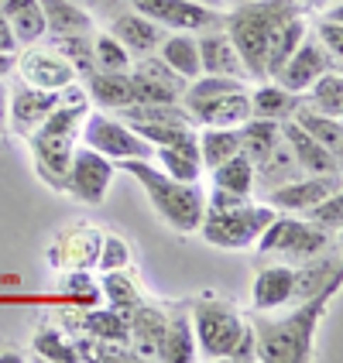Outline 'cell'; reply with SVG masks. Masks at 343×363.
<instances>
[{"mask_svg": "<svg viewBox=\"0 0 343 363\" xmlns=\"http://www.w3.org/2000/svg\"><path fill=\"white\" fill-rule=\"evenodd\" d=\"M343 278H333V281L320 288L312 298H303V302L285 305L282 319H264L261 312L251 319L254 325V340H258V360L264 363H305L312 360V346H316V333L323 325L326 312L333 298L340 295Z\"/></svg>", "mask_w": 343, "mask_h": 363, "instance_id": "6da1fadb", "label": "cell"}, {"mask_svg": "<svg viewBox=\"0 0 343 363\" xmlns=\"http://www.w3.org/2000/svg\"><path fill=\"white\" fill-rule=\"evenodd\" d=\"M295 14H303L299 0H244L234 7H223L220 24L241 55L247 79H264L268 45L275 38V31Z\"/></svg>", "mask_w": 343, "mask_h": 363, "instance_id": "7a4b0ae2", "label": "cell"}, {"mask_svg": "<svg viewBox=\"0 0 343 363\" xmlns=\"http://www.w3.org/2000/svg\"><path fill=\"white\" fill-rule=\"evenodd\" d=\"M121 168L144 189L151 209L158 213V220L165 226H172L175 233H196L200 230V220L206 213V189L200 182L172 179L151 158H131V162H121Z\"/></svg>", "mask_w": 343, "mask_h": 363, "instance_id": "3957f363", "label": "cell"}, {"mask_svg": "<svg viewBox=\"0 0 343 363\" xmlns=\"http://www.w3.org/2000/svg\"><path fill=\"white\" fill-rule=\"evenodd\" d=\"M275 213H278L275 206L254 202L251 196L234 206H206L196 233L209 247H220V250H251Z\"/></svg>", "mask_w": 343, "mask_h": 363, "instance_id": "277c9868", "label": "cell"}, {"mask_svg": "<svg viewBox=\"0 0 343 363\" xmlns=\"http://www.w3.org/2000/svg\"><path fill=\"white\" fill-rule=\"evenodd\" d=\"M330 243H333V237L326 230H320V226H312L305 216L275 213L271 223L261 230L254 250L282 264H303L320 257V254H330Z\"/></svg>", "mask_w": 343, "mask_h": 363, "instance_id": "5b68a950", "label": "cell"}, {"mask_svg": "<svg viewBox=\"0 0 343 363\" xmlns=\"http://www.w3.org/2000/svg\"><path fill=\"white\" fill-rule=\"evenodd\" d=\"M189 319H192L196 353L206 357V360H227L230 350H234V343H237V336H241L244 323H247L234 305L217 298V295H202V298H196Z\"/></svg>", "mask_w": 343, "mask_h": 363, "instance_id": "8992f818", "label": "cell"}, {"mask_svg": "<svg viewBox=\"0 0 343 363\" xmlns=\"http://www.w3.org/2000/svg\"><path fill=\"white\" fill-rule=\"evenodd\" d=\"M80 144L100 151L103 158L110 162H131V158H151V144L141 141L131 123L124 121L121 113H110V110H89L86 121L80 127Z\"/></svg>", "mask_w": 343, "mask_h": 363, "instance_id": "52a82bcc", "label": "cell"}, {"mask_svg": "<svg viewBox=\"0 0 343 363\" xmlns=\"http://www.w3.org/2000/svg\"><path fill=\"white\" fill-rule=\"evenodd\" d=\"M114 175H117V162L103 158L100 151H93L86 144H76V151L69 158V172H65V192L76 202L100 206L114 185Z\"/></svg>", "mask_w": 343, "mask_h": 363, "instance_id": "ba28073f", "label": "cell"}, {"mask_svg": "<svg viewBox=\"0 0 343 363\" xmlns=\"http://www.w3.org/2000/svg\"><path fill=\"white\" fill-rule=\"evenodd\" d=\"M131 7L162 24L165 31H192V35L220 24L223 18V7H209L200 0H131Z\"/></svg>", "mask_w": 343, "mask_h": 363, "instance_id": "9c48e42d", "label": "cell"}, {"mask_svg": "<svg viewBox=\"0 0 343 363\" xmlns=\"http://www.w3.org/2000/svg\"><path fill=\"white\" fill-rule=\"evenodd\" d=\"M14 72L21 76V82L38 86V89H55V93L80 79V76H76V69L62 59L52 45H48V48L24 45V52L14 59Z\"/></svg>", "mask_w": 343, "mask_h": 363, "instance_id": "30bf717a", "label": "cell"}, {"mask_svg": "<svg viewBox=\"0 0 343 363\" xmlns=\"http://www.w3.org/2000/svg\"><path fill=\"white\" fill-rule=\"evenodd\" d=\"M340 189V175H295L288 182H278L268 189V206H275L278 213H295L303 216L305 209H312L316 202Z\"/></svg>", "mask_w": 343, "mask_h": 363, "instance_id": "8fae6325", "label": "cell"}, {"mask_svg": "<svg viewBox=\"0 0 343 363\" xmlns=\"http://www.w3.org/2000/svg\"><path fill=\"white\" fill-rule=\"evenodd\" d=\"M100 230L93 223H76L62 230L55 243L48 247V267L52 271H76V267H97L100 250Z\"/></svg>", "mask_w": 343, "mask_h": 363, "instance_id": "7c38bea8", "label": "cell"}, {"mask_svg": "<svg viewBox=\"0 0 343 363\" xmlns=\"http://www.w3.org/2000/svg\"><path fill=\"white\" fill-rule=\"evenodd\" d=\"M131 82H134V100L138 103H175L182 100V89H185V79L175 76L158 55L134 59Z\"/></svg>", "mask_w": 343, "mask_h": 363, "instance_id": "4fadbf2b", "label": "cell"}, {"mask_svg": "<svg viewBox=\"0 0 343 363\" xmlns=\"http://www.w3.org/2000/svg\"><path fill=\"white\" fill-rule=\"evenodd\" d=\"M333 65H340V62L330 59V52H326L312 35H305L303 45H299V48L288 55V62L275 72V82H282L285 89H292V93H299V96H303L305 89L320 79L326 69H333Z\"/></svg>", "mask_w": 343, "mask_h": 363, "instance_id": "5bb4252c", "label": "cell"}, {"mask_svg": "<svg viewBox=\"0 0 343 363\" xmlns=\"http://www.w3.org/2000/svg\"><path fill=\"white\" fill-rule=\"evenodd\" d=\"M55 103H59L55 89H38V86L18 82L7 93V121H11V127L18 130L21 138H28L45 123V117L55 110Z\"/></svg>", "mask_w": 343, "mask_h": 363, "instance_id": "9a60e30c", "label": "cell"}, {"mask_svg": "<svg viewBox=\"0 0 343 363\" xmlns=\"http://www.w3.org/2000/svg\"><path fill=\"white\" fill-rule=\"evenodd\" d=\"M295 302V264H268L254 274L251 284V308L254 312H278Z\"/></svg>", "mask_w": 343, "mask_h": 363, "instance_id": "2e32d148", "label": "cell"}, {"mask_svg": "<svg viewBox=\"0 0 343 363\" xmlns=\"http://www.w3.org/2000/svg\"><path fill=\"white\" fill-rule=\"evenodd\" d=\"M28 144H31V155H35V168L38 175L52 189H65V172H69V158L76 151L80 138H65V134H45V130H35L28 134Z\"/></svg>", "mask_w": 343, "mask_h": 363, "instance_id": "e0dca14e", "label": "cell"}, {"mask_svg": "<svg viewBox=\"0 0 343 363\" xmlns=\"http://www.w3.org/2000/svg\"><path fill=\"white\" fill-rule=\"evenodd\" d=\"M189 117L196 121V127H241L251 117V86L220 93L213 100H202L185 106Z\"/></svg>", "mask_w": 343, "mask_h": 363, "instance_id": "ac0fdd59", "label": "cell"}, {"mask_svg": "<svg viewBox=\"0 0 343 363\" xmlns=\"http://www.w3.org/2000/svg\"><path fill=\"white\" fill-rule=\"evenodd\" d=\"M278 127H282V141L288 144L303 175H340V155H333L320 141H312L295 121H285Z\"/></svg>", "mask_w": 343, "mask_h": 363, "instance_id": "d6986e66", "label": "cell"}, {"mask_svg": "<svg viewBox=\"0 0 343 363\" xmlns=\"http://www.w3.org/2000/svg\"><path fill=\"white\" fill-rule=\"evenodd\" d=\"M200 41V65L202 72H213V76H234V79H247V69H244L241 55L234 48V41L227 38L223 24H213L196 35ZM251 82V79H247Z\"/></svg>", "mask_w": 343, "mask_h": 363, "instance_id": "ffe728a7", "label": "cell"}, {"mask_svg": "<svg viewBox=\"0 0 343 363\" xmlns=\"http://www.w3.org/2000/svg\"><path fill=\"white\" fill-rule=\"evenodd\" d=\"M151 162L162 168L165 175L179 182H200L202 179V158H200V144H196V130L192 134H182L175 141L158 144L151 147Z\"/></svg>", "mask_w": 343, "mask_h": 363, "instance_id": "44dd1931", "label": "cell"}, {"mask_svg": "<svg viewBox=\"0 0 343 363\" xmlns=\"http://www.w3.org/2000/svg\"><path fill=\"white\" fill-rule=\"evenodd\" d=\"M110 35L131 52V59H144V55H155L158 52V45L165 38V28L131 7V11L117 14V21L110 24Z\"/></svg>", "mask_w": 343, "mask_h": 363, "instance_id": "7402d4cb", "label": "cell"}, {"mask_svg": "<svg viewBox=\"0 0 343 363\" xmlns=\"http://www.w3.org/2000/svg\"><path fill=\"white\" fill-rule=\"evenodd\" d=\"M86 100L100 110L121 113L127 106H134V82L131 72H89L86 76Z\"/></svg>", "mask_w": 343, "mask_h": 363, "instance_id": "603a6c76", "label": "cell"}, {"mask_svg": "<svg viewBox=\"0 0 343 363\" xmlns=\"http://www.w3.org/2000/svg\"><path fill=\"white\" fill-rule=\"evenodd\" d=\"M41 18H45V38L52 35H86L97 28L93 11L80 0H38Z\"/></svg>", "mask_w": 343, "mask_h": 363, "instance_id": "cb8c5ba5", "label": "cell"}, {"mask_svg": "<svg viewBox=\"0 0 343 363\" xmlns=\"http://www.w3.org/2000/svg\"><path fill=\"white\" fill-rule=\"evenodd\" d=\"M127 323H131V346H134V353L148 357V360H158V346H162L168 315H165L158 305L138 302L127 312Z\"/></svg>", "mask_w": 343, "mask_h": 363, "instance_id": "d4e9b609", "label": "cell"}, {"mask_svg": "<svg viewBox=\"0 0 343 363\" xmlns=\"http://www.w3.org/2000/svg\"><path fill=\"white\" fill-rule=\"evenodd\" d=\"M299 103H303L299 93L285 89L282 82L275 79L261 82V86H251V117H258V121H275V123L292 121Z\"/></svg>", "mask_w": 343, "mask_h": 363, "instance_id": "484cf974", "label": "cell"}, {"mask_svg": "<svg viewBox=\"0 0 343 363\" xmlns=\"http://www.w3.org/2000/svg\"><path fill=\"white\" fill-rule=\"evenodd\" d=\"M158 59L175 72V76H182V79H196L202 72L200 65V41H196V35L192 31H165L162 45H158V52H155Z\"/></svg>", "mask_w": 343, "mask_h": 363, "instance_id": "4316f807", "label": "cell"}, {"mask_svg": "<svg viewBox=\"0 0 343 363\" xmlns=\"http://www.w3.org/2000/svg\"><path fill=\"white\" fill-rule=\"evenodd\" d=\"M0 14L18 45H38L45 38V18L38 0H0Z\"/></svg>", "mask_w": 343, "mask_h": 363, "instance_id": "83f0119b", "label": "cell"}, {"mask_svg": "<svg viewBox=\"0 0 343 363\" xmlns=\"http://www.w3.org/2000/svg\"><path fill=\"white\" fill-rule=\"evenodd\" d=\"M209 189H220V192H230V196H254L258 179H254L251 158L241 151V155L220 162L217 168H209Z\"/></svg>", "mask_w": 343, "mask_h": 363, "instance_id": "f1b7e54d", "label": "cell"}, {"mask_svg": "<svg viewBox=\"0 0 343 363\" xmlns=\"http://www.w3.org/2000/svg\"><path fill=\"white\" fill-rule=\"evenodd\" d=\"M309 35V18L303 14H295V18H288L275 31V38H271V45H268V59H264V79H275V72L282 69L285 62H288V55L303 45V38Z\"/></svg>", "mask_w": 343, "mask_h": 363, "instance_id": "f546056e", "label": "cell"}, {"mask_svg": "<svg viewBox=\"0 0 343 363\" xmlns=\"http://www.w3.org/2000/svg\"><path fill=\"white\" fill-rule=\"evenodd\" d=\"M196 144H200L202 168H217L220 162L241 155V130L237 127H196Z\"/></svg>", "mask_w": 343, "mask_h": 363, "instance_id": "4dcf8cb0", "label": "cell"}, {"mask_svg": "<svg viewBox=\"0 0 343 363\" xmlns=\"http://www.w3.org/2000/svg\"><path fill=\"white\" fill-rule=\"evenodd\" d=\"M200 357L196 353V336H192V319L189 315H168L165 323V336L158 346V360L165 363H192Z\"/></svg>", "mask_w": 343, "mask_h": 363, "instance_id": "1f68e13d", "label": "cell"}, {"mask_svg": "<svg viewBox=\"0 0 343 363\" xmlns=\"http://www.w3.org/2000/svg\"><path fill=\"white\" fill-rule=\"evenodd\" d=\"M292 121L299 123L312 141L323 144L326 151L340 155V147H343V121L340 117H326V113H320V110H309L305 103H299L295 113H292Z\"/></svg>", "mask_w": 343, "mask_h": 363, "instance_id": "d6a6232c", "label": "cell"}, {"mask_svg": "<svg viewBox=\"0 0 343 363\" xmlns=\"http://www.w3.org/2000/svg\"><path fill=\"white\" fill-rule=\"evenodd\" d=\"M305 106L309 110H320L326 117H343V76H340V65L326 69L320 79L312 82L309 89L303 93Z\"/></svg>", "mask_w": 343, "mask_h": 363, "instance_id": "836d02e7", "label": "cell"}, {"mask_svg": "<svg viewBox=\"0 0 343 363\" xmlns=\"http://www.w3.org/2000/svg\"><path fill=\"white\" fill-rule=\"evenodd\" d=\"M237 130H241V151L251 158V164H261L264 158L275 151V144L282 141V130H278V123L275 121L247 117Z\"/></svg>", "mask_w": 343, "mask_h": 363, "instance_id": "e575fe53", "label": "cell"}, {"mask_svg": "<svg viewBox=\"0 0 343 363\" xmlns=\"http://www.w3.org/2000/svg\"><path fill=\"white\" fill-rule=\"evenodd\" d=\"M100 298H107V305H110V308H117V312H131L134 305L141 302V281L134 278V271H131V267H121V271H103Z\"/></svg>", "mask_w": 343, "mask_h": 363, "instance_id": "d590c367", "label": "cell"}, {"mask_svg": "<svg viewBox=\"0 0 343 363\" xmlns=\"http://www.w3.org/2000/svg\"><path fill=\"white\" fill-rule=\"evenodd\" d=\"M82 329H86L89 336H97L100 343L131 346V323H127V312H117V308L89 312V315L82 319Z\"/></svg>", "mask_w": 343, "mask_h": 363, "instance_id": "8d00e7d4", "label": "cell"}, {"mask_svg": "<svg viewBox=\"0 0 343 363\" xmlns=\"http://www.w3.org/2000/svg\"><path fill=\"white\" fill-rule=\"evenodd\" d=\"M131 52L110 31H97L93 35V72H131Z\"/></svg>", "mask_w": 343, "mask_h": 363, "instance_id": "74e56055", "label": "cell"}, {"mask_svg": "<svg viewBox=\"0 0 343 363\" xmlns=\"http://www.w3.org/2000/svg\"><path fill=\"white\" fill-rule=\"evenodd\" d=\"M48 41L62 59L76 69V76L93 72V31H86V35H52Z\"/></svg>", "mask_w": 343, "mask_h": 363, "instance_id": "f35d334b", "label": "cell"}, {"mask_svg": "<svg viewBox=\"0 0 343 363\" xmlns=\"http://www.w3.org/2000/svg\"><path fill=\"white\" fill-rule=\"evenodd\" d=\"M309 35L330 52V59L340 62L343 55V21H340V0L333 4V11L323 7V18L316 21V28H309Z\"/></svg>", "mask_w": 343, "mask_h": 363, "instance_id": "ab89813d", "label": "cell"}, {"mask_svg": "<svg viewBox=\"0 0 343 363\" xmlns=\"http://www.w3.org/2000/svg\"><path fill=\"white\" fill-rule=\"evenodd\" d=\"M31 346H35V353H38L41 360H59V363L80 360V350L69 343L55 325H41L38 333H35V343Z\"/></svg>", "mask_w": 343, "mask_h": 363, "instance_id": "60d3db41", "label": "cell"}, {"mask_svg": "<svg viewBox=\"0 0 343 363\" xmlns=\"http://www.w3.org/2000/svg\"><path fill=\"white\" fill-rule=\"evenodd\" d=\"M303 216L312 223V226L326 230L330 237H337V233L343 230V196H340V189H337V192H330V196H323L312 209H305Z\"/></svg>", "mask_w": 343, "mask_h": 363, "instance_id": "b9f144b4", "label": "cell"}, {"mask_svg": "<svg viewBox=\"0 0 343 363\" xmlns=\"http://www.w3.org/2000/svg\"><path fill=\"white\" fill-rule=\"evenodd\" d=\"M62 295H69L72 302H80V305H93V302H100V284L93 281L89 267H76V271H65L62 274Z\"/></svg>", "mask_w": 343, "mask_h": 363, "instance_id": "7bdbcfd3", "label": "cell"}, {"mask_svg": "<svg viewBox=\"0 0 343 363\" xmlns=\"http://www.w3.org/2000/svg\"><path fill=\"white\" fill-rule=\"evenodd\" d=\"M131 243L117 237V233H103L100 237V250H97V267L100 271H121V267H131Z\"/></svg>", "mask_w": 343, "mask_h": 363, "instance_id": "ee69618b", "label": "cell"}, {"mask_svg": "<svg viewBox=\"0 0 343 363\" xmlns=\"http://www.w3.org/2000/svg\"><path fill=\"white\" fill-rule=\"evenodd\" d=\"M227 360H234V363L258 360V340H254V325H251V319L244 323L241 336H237V343H234V350H230V357H227Z\"/></svg>", "mask_w": 343, "mask_h": 363, "instance_id": "f6af8a7d", "label": "cell"}, {"mask_svg": "<svg viewBox=\"0 0 343 363\" xmlns=\"http://www.w3.org/2000/svg\"><path fill=\"white\" fill-rule=\"evenodd\" d=\"M21 45L14 41V35H11V28H7V21H4V14H0V52H7V55H14Z\"/></svg>", "mask_w": 343, "mask_h": 363, "instance_id": "bcb514c9", "label": "cell"}, {"mask_svg": "<svg viewBox=\"0 0 343 363\" xmlns=\"http://www.w3.org/2000/svg\"><path fill=\"white\" fill-rule=\"evenodd\" d=\"M7 72H14V55H7V52H0V79H4Z\"/></svg>", "mask_w": 343, "mask_h": 363, "instance_id": "7dc6e473", "label": "cell"}, {"mask_svg": "<svg viewBox=\"0 0 343 363\" xmlns=\"http://www.w3.org/2000/svg\"><path fill=\"white\" fill-rule=\"evenodd\" d=\"M303 4V11H323V7H330L333 0H299Z\"/></svg>", "mask_w": 343, "mask_h": 363, "instance_id": "c3c4849f", "label": "cell"}, {"mask_svg": "<svg viewBox=\"0 0 343 363\" xmlns=\"http://www.w3.org/2000/svg\"><path fill=\"white\" fill-rule=\"evenodd\" d=\"M4 113H7V89L0 86V121H4Z\"/></svg>", "mask_w": 343, "mask_h": 363, "instance_id": "681fc988", "label": "cell"}, {"mask_svg": "<svg viewBox=\"0 0 343 363\" xmlns=\"http://www.w3.org/2000/svg\"><path fill=\"white\" fill-rule=\"evenodd\" d=\"M200 4H209V7H223L220 0H200Z\"/></svg>", "mask_w": 343, "mask_h": 363, "instance_id": "f907efd6", "label": "cell"}, {"mask_svg": "<svg viewBox=\"0 0 343 363\" xmlns=\"http://www.w3.org/2000/svg\"><path fill=\"white\" fill-rule=\"evenodd\" d=\"M223 7H234V4H244V0H220Z\"/></svg>", "mask_w": 343, "mask_h": 363, "instance_id": "816d5d0a", "label": "cell"}]
</instances>
